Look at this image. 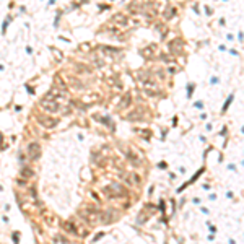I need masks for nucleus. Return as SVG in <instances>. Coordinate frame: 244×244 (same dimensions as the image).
<instances>
[{
  "mask_svg": "<svg viewBox=\"0 0 244 244\" xmlns=\"http://www.w3.org/2000/svg\"><path fill=\"white\" fill-rule=\"evenodd\" d=\"M114 21H117V23H120V25H127V18L124 15H116L114 16Z\"/></svg>",
  "mask_w": 244,
  "mask_h": 244,
  "instance_id": "nucleus-13",
  "label": "nucleus"
},
{
  "mask_svg": "<svg viewBox=\"0 0 244 244\" xmlns=\"http://www.w3.org/2000/svg\"><path fill=\"white\" fill-rule=\"evenodd\" d=\"M124 179H125V182L130 184V185H140V182H142L140 181V176L137 173H134V171H132V173H129V174H125Z\"/></svg>",
  "mask_w": 244,
  "mask_h": 244,
  "instance_id": "nucleus-7",
  "label": "nucleus"
},
{
  "mask_svg": "<svg viewBox=\"0 0 244 244\" xmlns=\"http://www.w3.org/2000/svg\"><path fill=\"white\" fill-rule=\"evenodd\" d=\"M132 103V96H130V93H125L124 96H122L120 99V103H119V109H125V107H129Z\"/></svg>",
  "mask_w": 244,
  "mask_h": 244,
  "instance_id": "nucleus-8",
  "label": "nucleus"
},
{
  "mask_svg": "<svg viewBox=\"0 0 244 244\" xmlns=\"http://www.w3.org/2000/svg\"><path fill=\"white\" fill-rule=\"evenodd\" d=\"M104 194L107 197H120V195H125V189L122 187L120 184H109L107 187H104Z\"/></svg>",
  "mask_w": 244,
  "mask_h": 244,
  "instance_id": "nucleus-2",
  "label": "nucleus"
},
{
  "mask_svg": "<svg viewBox=\"0 0 244 244\" xmlns=\"http://www.w3.org/2000/svg\"><path fill=\"white\" fill-rule=\"evenodd\" d=\"M38 120H39V124L42 127H46V129H52V127L57 125V119H54L51 116H41Z\"/></svg>",
  "mask_w": 244,
  "mask_h": 244,
  "instance_id": "nucleus-5",
  "label": "nucleus"
},
{
  "mask_svg": "<svg viewBox=\"0 0 244 244\" xmlns=\"http://www.w3.org/2000/svg\"><path fill=\"white\" fill-rule=\"evenodd\" d=\"M174 13H176V10H174V8H171V7H169V8L166 10V13H164V16H166V18H171V16L174 15Z\"/></svg>",
  "mask_w": 244,
  "mask_h": 244,
  "instance_id": "nucleus-14",
  "label": "nucleus"
},
{
  "mask_svg": "<svg viewBox=\"0 0 244 244\" xmlns=\"http://www.w3.org/2000/svg\"><path fill=\"white\" fill-rule=\"evenodd\" d=\"M55 85H57V87H59V88H62V90H65V87H67V85H65V82H63L62 78L59 77V75L55 77Z\"/></svg>",
  "mask_w": 244,
  "mask_h": 244,
  "instance_id": "nucleus-12",
  "label": "nucleus"
},
{
  "mask_svg": "<svg viewBox=\"0 0 244 244\" xmlns=\"http://www.w3.org/2000/svg\"><path fill=\"white\" fill-rule=\"evenodd\" d=\"M78 215L87 221V223H91V225H98L99 223V215H101V210L98 209H85V210H80Z\"/></svg>",
  "mask_w": 244,
  "mask_h": 244,
  "instance_id": "nucleus-1",
  "label": "nucleus"
},
{
  "mask_svg": "<svg viewBox=\"0 0 244 244\" xmlns=\"http://www.w3.org/2000/svg\"><path fill=\"white\" fill-rule=\"evenodd\" d=\"M169 47H171V51H173V52H179V51H181V47H182V41L181 39H176V41L171 42Z\"/></svg>",
  "mask_w": 244,
  "mask_h": 244,
  "instance_id": "nucleus-9",
  "label": "nucleus"
},
{
  "mask_svg": "<svg viewBox=\"0 0 244 244\" xmlns=\"http://www.w3.org/2000/svg\"><path fill=\"white\" fill-rule=\"evenodd\" d=\"M116 218H117V213L114 210H104V212H101V215H99V223L109 225V223H112V221H116Z\"/></svg>",
  "mask_w": 244,
  "mask_h": 244,
  "instance_id": "nucleus-3",
  "label": "nucleus"
},
{
  "mask_svg": "<svg viewBox=\"0 0 244 244\" xmlns=\"http://www.w3.org/2000/svg\"><path fill=\"white\" fill-rule=\"evenodd\" d=\"M41 106H42V109H44V111L52 112V114L60 111V106H59L57 101H41Z\"/></svg>",
  "mask_w": 244,
  "mask_h": 244,
  "instance_id": "nucleus-4",
  "label": "nucleus"
},
{
  "mask_svg": "<svg viewBox=\"0 0 244 244\" xmlns=\"http://www.w3.org/2000/svg\"><path fill=\"white\" fill-rule=\"evenodd\" d=\"M63 228H65V231H68L72 234H77V228L72 221H65V223H63Z\"/></svg>",
  "mask_w": 244,
  "mask_h": 244,
  "instance_id": "nucleus-10",
  "label": "nucleus"
},
{
  "mask_svg": "<svg viewBox=\"0 0 244 244\" xmlns=\"http://www.w3.org/2000/svg\"><path fill=\"white\" fill-rule=\"evenodd\" d=\"M20 174L23 176V177H33V169L31 168H23Z\"/></svg>",
  "mask_w": 244,
  "mask_h": 244,
  "instance_id": "nucleus-11",
  "label": "nucleus"
},
{
  "mask_svg": "<svg viewBox=\"0 0 244 244\" xmlns=\"http://www.w3.org/2000/svg\"><path fill=\"white\" fill-rule=\"evenodd\" d=\"M28 155H30L31 160H38L39 155H41L39 143H30V145H28Z\"/></svg>",
  "mask_w": 244,
  "mask_h": 244,
  "instance_id": "nucleus-6",
  "label": "nucleus"
}]
</instances>
